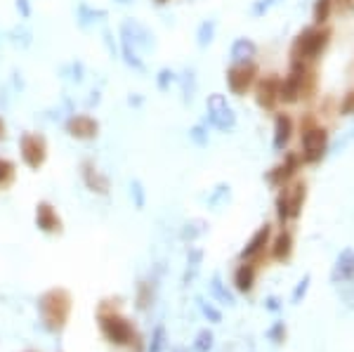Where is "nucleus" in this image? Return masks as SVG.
<instances>
[{
    "label": "nucleus",
    "instance_id": "nucleus-1",
    "mask_svg": "<svg viewBox=\"0 0 354 352\" xmlns=\"http://www.w3.org/2000/svg\"><path fill=\"white\" fill-rule=\"evenodd\" d=\"M97 327L102 338L114 348L123 350H140L142 348V335L137 331L135 322L123 315L118 305V298H107L97 305Z\"/></svg>",
    "mask_w": 354,
    "mask_h": 352
},
{
    "label": "nucleus",
    "instance_id": "nucleus-2",
    "mask_svg": "<svg viewBox=\"0 0 354 352\" xmlns=\"http://www.w3.org/2000/svg\"><path fill=\"white\" fill-rule=\"evenodd\" d=\"M156 50V36L149 29L147 24H142L140 19H123L118 26V52L123 64L137 74H145L147 62L142 57V52Z\"/></svg>",
    "mask_w": 354,
    "mask_h": 352
},
{
    "label": "nucleus",
    "instance_id": "nucleus-3",
    "mask_svg": "<svg viewBox=\"0 0 354 352\" xmlns=\"http://www.w3.org/2000/svg\"><path fill=\"white\" fill-rule=\"evenodd\" d=\"M74 312V296L64 286H52L38 296V315L41 324L50 333H62Z\"/></svg>",
    "mask_w": 354,
    "mask_h": 352
},
{
    "label": "nucleus",
    "instance_id": "nucleus-4",
    "mask_svg": "<svg viewBox=\"0 0 354 352\" xmlns=\"http://www.w3.org/2000/svg\"><path fill=\"white\" fill-rule=\"evenodd\" d=\"M331 38H333V29H329V26H307V29H302L291 43V62L314 64L317 59H322L326 48L331 45Z\"/></svg>",
    "mask_w": 354,
    "mask_h": 352
},
{
    "label": "nucleus",
    "instance_id": "nucleus-5",
    "mask_svg": "<svg viewBox=\"0 0 354 352\" xmlns=\"http://www.w3.org/2000/svg\"><path fill=\"white\" fill-rule=\"evenodd\" d=\"M307 201V183L305 180H293V183L284 185L279 189L274 199V211L276 220H279L281 227H286L293 220H298L302 216V208Z\"/></svg>",
    "mask_w": 354,
    "mask_h": 352
},
{
    "label": "nucleus",
    "instance_id": "nucleus-6",
    "mask_svg": "<svg viewBox=\"0 0 354 352\" xmlns=\"http://www.w3.org/2000/svg\"><path fill=\"white\" fill-rule=\"evenodd\" d=\"M331 133L322 123L312 125L305 133H300V158L305 166H317L326 158L331 149Z\"/></svg>",
    "mask_w": 354,
    "mask_h": 352
},
{
    "label": "nucleus",
    "instance_id": "nucleus-7",
    "mask_svg": "<svg viewBox=\"0 0 354 352\" xmlns=\"http://www.w3.org/2000/svg\"><path fill=\"white\" fill-rule=\"evenodd\" d=\"M203 121L218 133H231L239 123L234 107L227 102V95H222V92H210L206 97V118Z\"/></svg>",
    "mask_w": 354,
    "mask_h": 352
},
{
    "label": "nucleus",
    "instance_id": "nucleus-8",
    "mask_svg": "<svg viewBox=\"0 0 354 352\" xmlns=\"http://www.w3.org/2000/svg\"><path fill=\"white\" fill-rule=\"evenodd\" d=\"M48 156H50V147L45 135L33 133V130H24L19 135V158L26 168L38 173L48 163Z\"/></svg>",
    "mask_w": 354,
    "mask_h": 352
},
{
    "label": "nucleus",
    "instance_id": "nucleus-9",
    "mask_svg": "<svg viewBox=\"0 0 354 352\" xmlns=\"http://www.w3.org/2000/svg\"><path fill=\"white\" fill-rule=\"evenodd\" d=\"M260 79V69L256 62H246V64H229L225 71V83L229 95L234 97H246L253 90L256 81Z\"/></svg>",
    "mask_w": 354,
    "mask_h": 352
},
{
    "label": "nucleus",
    "instance_id": "nucleus-10",
    "mask_svg": "<svg viewBox=\"0 0 354 352\" xmlns=\"http://www.w3.org/2000/svg\"><path fill=\"white\" fill-rule=\"evenodd\" d=\"M62 128L64 133L71 137V140H79V142H95L99 137V121L92 116V114H69L64 121H62Z\"/></svg>",
    "mask_w": 354,
    "mask_h": 352
},
{
    "label": "nucleus",
    "instance_id": "nucleus-11",
    "mask_svg": "<svg viewBox=\"0 0 354 352\" xmlns=\"http://www.w3.org/2000/svg\"><path fill=\"white\" fill-rule=\"evenodd\" d=\"M309 64H302V62H291V69L289 74L281 79V87H279V102L284 104H298L302 97V81H305V74H307Z\"/></svg>",
    "mask_w": 354,
    "mask_h": 352
},
{
    "label": "nucleus",
    "instance_id": "nucleus-12",
    "mask_svg": "<svg viewBox=\"0 0 354 352\" xmlns=\"http://www.w3.org/2000/svg\"><path fill=\"white\" fill-rule=\"evenodd\" d=\"M79 170H81V183L90 194H95V196L112 194V180H109V175L104 173L92 158H83Z\"/></svg>",
    "mask_w": 354,
    "mask_h": 352
},
{
    "label": "nucleus",
    "instance_id": "nucleus-13",
    "mask_svg": "<svg viewBox=\"0 0 354 352\" xmlns=\"http://www.w3.org/2000/svg\"><path fill=\"white\" fill-rule=\"evenodd\" d=\"M279 87H281V76L279 74H267L260 76L253 85V97H256V104L264 112H276L279 107Z\"/></svg>",
    "mask_w": 354,
    "mask_h": 352
},
{
    "label": "nucleus",
    "instance_id": "nucleus-14",
    "mask_svg": "<svg viewBox=\"0 0 354 352\" xmlns=\"http://www.w3.org/2000/svg\"><path fill=\"white\" fill-rule=\"evenodd\" d=\"M300 166H302L300 154L286 152V154H284V161L276 163V166H274L272 170H267V173H264V183L272 187V189H281L284 185L293 183V178L298 175V170H300Z\"/></svg>",
    "mask_w": 354,
    "mask_h": 352
},
{
    "label": "nucleus",
    "instance_id": "nucleus-15",
    "mask_svg": "<svg viewBox=\"0 0 354 352\" xmlns=\"http://www.w3.org/2000/svg\"><path fill=\"white\" fill-rule=\"evenodd\" d=\"M33 222H36L38 232L48 234V236H62L64 234V220H62V216H59L57 206L45 201V199L36 203Z\"/></svg>",
    "mask_w": 354,
    "mask_h": 352
},
{
    "label": "nucleus",
    "instance_id": "nucleus-16",
    "mask_svg": "<svg viewBox=\"0 0 354 352\" xmlns=\"http://www.w3.org/2000/svg\"><path fill=\"white\" fill-rule=\"evenodd\" d=\"M272 244V225L269 222H262L256 232L251 234V239L246 241V246L241 249L239 253V260H253V262H260L264 256V251L269 249Z\"/></svg>",
    "mask_w": 354,
    "mask_h": 352
},
{
    "label": "nucleus",
    "instance_id": "nucleus-17",
    "mask_svg": "<svg viewBox=\"0 0 354 352\" xmlns=\"http://www.w3.org/2000/svg\"><path fill=\"white\" fill-rule=\"evenodd\" d=\"M293 133H295V121L291 114L286 112H276L274 114V128H272V149L276 154H284L289 149Z\"/></svg>",
    "mask_w": 354,
    "mask_h": 352
},
{
    "label": "nucleus",
    "instance_id": "nucleus-18",
    "mask_svg": "<svg viewBox=\"0 0 354 352\" xmlns=\"http://www.w3.org/2000/svg\"><path fill=\"white\" fill-rule=\"evenodd\" d=\"M331 284L340 286V284H350L354 282V249H342L335 258L333 267H331Z\"/></svg>",
    "mask_w": 354,
    "mask_h": 352
},
{
    "label": "nucleus",
    "instance_id": "nucleus-19",
    "mask_svg": "<svg viewBox=\"0 0 354 352\" xmlns=\"http://www.w3.org/2000/svg\"><path fill=\"white\" fill-rule=\"evenodd\" d=\"M76 26H79L81 31H90L95 29L97 24H104V21L109 19V12L104 8H92L90 3H85V0H81L79 5H76Z\"/></svg>",
    "mask_w": 354,
    "mask_h": 352
},
{
    "label": "nucleus",
    "instance_id": "nucleus-20",
    "mask_svg": "<svg viewBox=\"0 0 354 352\" xmlns=\"http://www.w3.org/2000/svg\"><path fill=\"white\" fill-rule=\"evenodd\" d=\"M258 265L260 262L253 260H241L234 269V277H231V284L239 293H251L258 284Z\"/></svg>",
    "mask_w": 354,
    "mask_h": 352
},
{
    "label": "nucleus",
    "instance_id": "nucleus-21",
    "mask_svg": "<svg viewBox=\"0 0 354 352\" xmlns=\"http://www.w3.org/2000/svg\"><path fill=\"white\" fill-rule=\"evenodd\" d=\"M258 57V43L248 36H239L229 48V59L231 64H246V62H256Z\"/></svg>",
    "mask_w": 354,
    "mask_h": 352
},
{
    "label": "nucleus",
    "instance_id": "nucleus-22",
    "mask_svg": "<svg viewBox=\"0 0 354 352\" xmlns=\"http://www.w3.org/2000/svg\"><path fill=\"white\" fill-rule=\"evenodd\" d=\"M177 85H180V97H182V104L189 107V104L196 100V92H198V76H196V69L194 67H187L177 74Z\"/></svg>",
    "mask_w": 354,
    "mask_h": 352
},
{
    "label": "nucleus",
    "instance_id": "nucleus-23",
    "mask_svg": "<svg viewBox=\"0 0 354 352\" xmlns=\"http://www.w3.org/2000/svg\"><path fill=\"white\" fill-rule=\"evenodd\" d=\"M293 246H295V241H293V232L291 229H281L279 234L272 236L269 253H272V258L276 262H289L291 256H293Z\"/></svg>",
    "mask_w": 354,
    "mask_h": 352
},
{
    "label": "nucleus",
    "instance_id": "nucleus-24",
    "mask_svg": "<svg viewBox=\"0 0 354 352\" xmlns=\"http://www.w3.org/2000/svg\"><path fill=\"white\" fill-rule=\"evenodd\" d=\"M208 291H210V298H213L215 302H220V305H227V307H234V305H236L234 293H231V291L227 289V284L222 282V277H220V272H215L213 277H210V282H208Z\"/></svg>",
    "mask_w": 354,
    "mask_h": 352
},
{
    "label": "nucleus",
    "instance_id": "nucleus-25",
    "mask_svg": "<svg viewBox=\"0 0 354 352\" xmlns=\"http://www.w3.org/2000/svg\"><path fill=\"white\" fill-rule=\"evenodd\" d=\"M154 298H156V284L154 279H140L137 282V296H135V305L137 310H149L154 305Z\"/></svg>",
    "mask_w": 354,
    "mask_h": 352
},
{
    "label": "nucleus",
    "instance_id": "nucleus-26",
    "mask_svg": "<svg viewBox=\"0 0 354 352\" xmlns=\"http://www.w3.org/2000/svg\"><path fill=\"white\" fill-rule=\"evenodd\" d=\"M208 232V222L206 220H201V218H191V220H187L185 225H182V229H180V239L185 241V244H194L196 239H201L203 234Z\"/></svg>",
    "mask_w": 354,
    "mask_h": 352
},
{
    "label": "nucleus",
    "instance_id": "nucleus-27",
    "mask_svg": "<svg viewBox=\"0 0 354 352\" xmlns=\"http://www.w3.org/2000/svg\"><path fill=\"white\" fill-rule=\"evenodd\" d=\"M229 201H231V185L229 183H218L213 189H210V194L206 199L210 211H220V208H225Z\"/></svg>",
    "mask_w": 354,
    "mask_h": 352
},
{
    "label": "nucleus",
    "instance_id": "nucleus-28",
    "mask_svg": "<svg viewBox=\"0 0 354 352\" xmlns=\"http://www.w3.org/2000/svg\"><path fill=\"white\" fill-rule=\"evenodd\" d=\"M215 36H218V21H215V19H203L201 24L196 26V45H198V50H206V48L213 45Z\"/></svg>",
    "mask_w": 354,
    "mask_h": 352
},
{
    "label": "nucleus",
    "instance_id": "nucleus-29",
    "mask_svg": "<svg viewBox=\"0 0 354 352\" xmlns=\"http://www.w3.org/2000/svg\"><path fill=\"white\" fill-rule=\"evenodd\" d=\"M201 262H203V249H196V246H189L187 251V269H185V284H191L194 279L201 272Z\"/></svg>",
    "mask_w": 354,
    "mask_h": 352
},
{
    "label": "nucleus",
    "instance_id": "nucleus-30",
    "mask_svg": "<svg viewBox=\"0 0 354 352\" xmlns=\"http://www.w3.org/2000/svg\"><path fill=\"white\" fill-rule=\"evenodd\" d=\"M5 38H8L10 45L19 48V50H26V48H31V43H33V34H31V29H26L24 24H17V26H12V29H10L8 34H5Z\"/></svg>",
    "mask_w": 354,
    "mask_h": 352
},
{
    "label": "nucleus",
    "instance_id": "nucleus-31",
    "mask_svg": "<svg viewBox=\"0 0 354 352\" xmlns=\"http://www.w3.org/2000/svg\"><path fill=\"white\" fill-rule=\"evenodd\" d=\"M333 0H314V8H312V21L314 26H326L329 19L333 17Z\"/></svg>",
    "mask_w": 354,
    "mask_h": 352
},
{
    "label": "nucleus",
    "instance_id": "nucleus-32",
    "mask_svg": "<svg viewBox=\"0 0 354 352\" xmlns=\"http://www.w3.org/2000/svg\"><path fill=\"white\" fill-rule=\"evenodd\" d=\"M17 183V163L8 156H0V191L10 189Z\"/></svg>",
    "mask_w": 354,
    "mask_h": 352
},
{
    "label": "nucleus",
    "instance_id": "nucleus-33",
    "mask_svg": "<svg viewBox=\"0 0 354 352\" xmlns=\"http://www.w3.org/2000/svg\"><path fill=\"white\" fill-rule=\"evenodd\" d=\"M189 142L194 147H198V149H206L210 145V125L206 121H198V123H194L189 128Z\"/></svg>",
    "mask_w": 354,
    "mask_h": 352
},
{
    "label": "nucleus",
    "instance_id": "nucleus-34",
    "mask_svg": "<svg viewBox=\"0 0 354 352\" xmlns=\"http://www.w3.org/2000/svg\"><path fill=\"white\" fill-rule=\"evenodd\" d=\"M59 74H62L66 81H71L74 85H81L83 81H85V64H83L81 59H71L69 64H64V67L59 69Z\"/></svg>",
    "mask_w": 354,
    "mask_h": 352
},
{
    "label": "nucleus",
    "instance_id": "nucleus-35",
    "mask_svg": "<svg viewBox=\"0 0 354 352\" xmlns=\"http://www.w3.org/2000/svg\"><path fill=\"white\" fill-rule=\"evenodd\" d=\"M165 348H168V333H165L163 324H156L152 331V338H149L147 352H165Z\"/></svg>",
    "mask_w": 354,
    "mask_h": 352
},
{
    "label": "nucleus",
    "instance_id": "nucleus-36",
    "mask_svg": "<svg viewBox=\"0 0 354 352\" xmlns=\"http://www.w3.org/2000/svg\"><path fill=\"white\" fill-rule=\"evenodd\" d=\"M156 90L158 92H168L170 87H173L177 83V71L170 69V67H161L156 71Z\"/></svg>",
    "mask_w": 354,
    "mask_h": 352
},
{
    "label": "nucleus",
    "instance_id": "nucleus-37",
    "mask_svg": "<svg viewBox=\"0 0 354 352\" xmlns=\"http://www.w3.org/2000/svg\"><path fill=\"white\" fill-rule=\"evenodd\" d=\"M130 201L137 211H145L147 208V189H145V183L142 180H130Z\"/></svg>",
    "mask_w": 354,
    "mask_h": 352
},
{
    "label": "nucleus",
    "instance_id": "nucleus-38",
    "mask_svg": "<svg viewBox=\"0 0 354 352\" xmlns=\"http://www.w3.org/2000/svg\"><path fill=\"white\" fill-rule=\"evenodd\" d=\"M213 345H215V333L210 331V329H201V331L196 333V338H194L191 350L194 352H210Z\"/></svg>",
    "mask_w": 354,
    "mask_h": 352
},
{
    "label": "nucleus",
    "instance_id": "nucleus-39",
    "mask_svg": "<svg viewBox=\"0 0 354 352\" xmlns=\"http://www.w3.org/2000/svg\"><path fill=\"white\" fill-rule=\"evenodd\" d=\"M314 97H317V71L309 67L307 74H305V81H302V97L300 100L312 102Z\"/></svg>",
    "mask_w": 354,
    "mask_h": 352
},
{
    "label": "nucleus",
    "instance_id": "nucleus-40",
    "mask_svg": "<svg viewBox=\"0 0 354 352\" xmlns=\"http://www.w3.org/2000/svg\"><path fill=\"white\" fill-rule=\"evenodd\" d=\"M284 3V0H253V5H251V14L256 19H262L264 14H269L272 10H276L279 5Z\"/></svg>",
    "mask_w": 354,
    "mask_h": 352
},
{
    "label": "nucleus",
    "instance_id": "nucleus-41",
    "mask_svg": "<svg viewBox=\"0 0 354 352\" xmlns=\"http://www.w3.org/2000/svg\"><path fill=\"white\" fill-rule=\"evenodd\" d=\"M309 286H312V274H305V277H302L300 282L295 284V289H293V293H291V305H300V302L307 298Z\"/></svg>",
    "mask_w": 354,
    "mask_h": 352
},
{
    "label": "nucleus",
    "instance_id": "nucleus-42",
    "mask_svg": "<svg viewBox=\"0 0 354 352\" xmlns=\"http://www.w3.org/2000/svg\"><path fill=\"white\" fill-rule=\"evenodd\" d=\"M196 302H198V310H201V315L206 317L208 322H213V324L222 322V312H220L213 302H208L206 298H196Z\"/></svg>",
    "mask_w": 354,
    "mask_h": 352
},
{
    "label": "nucleus",
    "instance_id": "nucleus-43",
    "mask_svg": "<svg viewBox=\"0 0 354 352\" xmlns=\"http://www.w3.org/2000/svg\"><path fill=\"white\" fill-rule=\"evenodd\" d=\"M286 335H289V329H286V322H274L272 327L267 329V340H272V345H284Z\"/></svg>",
    "mask_w": 354,
    "mask_h": 352
},
{
    "label": "nucleus",
    "instance_id": "nucleus-44",
    "mask_svg": "<svg viewBox=\"0 0 354 352\" xmlns=\"http://www.w3.org/2000/svg\"><path fill=\"white\" fill-rule=\"evenodd\" d=\"M338 116H354V85L342 95V100L338 102Z\"/></svg>",
    "mask_w": 354,
    "mask_h": 352
},
{
    "label": "nucleus",
    "instance_id": "nucleus-45",
    "mask_svg": "<svg viewBox=\"0 0 354 352\" xmlns=\"http://www.w3.org/2000/svg\"><path fill=\"white\" fill-rule=\"evenodd\" d=\"M102 43H104V48H107V52H109V57H121V52H118V43L114 41V31L109 29V26H104L102 29Z\"/></svg>",
    "mask_w": 354,
    "mask_h": 352
},
{
    "label": "nucleus",
    "instance_id": "nucleus-46",
    "mask_svg": "<svg viewBox=\"0 0 354 352\" xmlns=\"http://www.w3.org/2000/svg\"><path fill=\"white\" fill-rule=\"evenodd\" d=\"M333 10L340 17H352L354 14V0H333Z\"/></svg>",
    "mask_w": 354,
    "mask_h": 352
},
{
    "label": "nucleus",
    "instance_id": "nucleus-47",
    "mask_svg": "<svg viewBox=\"0 0 354 352\" xmlns=\"http://www.w3.org/2000/svg\"><path fill=\"white\" fill-rule=\"evenodd\" d=\"M10 87H12V92H17V95H21V92L26 90L24 74H21L19 69H12V81H10Z\"/></svg>",
    "mask_w": 354,
    "mask_h": 352
},
{
    "label": "nucleus",
    "instance_id": "nucleus-48",
    "mask_svg": "<svg viewBox=\"0 0 354 352\" xmlns=\"http://www.w3.org/2000/svg\"><path fill=\"white\" fill-rule=\"evenodd\" d=\"M14 10H17V14H19V19H31V14H33L31 0H14Z\"/></svg>",
    "mask_w": 354,
    "mask_h": 352
},
{
    "label": "nucleus",
    "instance_id": "nucleus-49",
    "mask_svg": "<svg viewBox=\"0 0 354 352\" xmlns=\"http://www.w3.org/2000/svg\"><path fill=\"white\" fill-rule=\"evenodd\" d=\"M317 123H319L317 114H312V112L302 114V116H300V133H305V130H309L312 125H317Z\"/></svg>",
    "mask_w": 354,
    "mask_h": 352
},
{
    "label": "nucleus",
    "instance_id": "nucleus-50",
    "mask_svg": "<svg viewBox=\"0 0 354 352\" xmlns=\"http://www.w3.org/2000/svg\"><path fill=\"white\" fill-rule=\"evenodd\" d=\"M281 307H284V302H281L279 296H267L264 298V310L267 312H281Z\"/></svg>",
    "mask_w": 354,
    "mask_h": 352
},
{
    "label": "nucleus",
    "instance_id": "nucleus-51",
    "mask_svg": "<svg viewBox=\"0 0 354 352\" xmlns=\"http://www.w3.org/2000/svg\"><path fill=\"white\" fill-rule=\"evenodd\" d=\"M125 102H128L130 109H142L145 107V95H140V92H130Z\"/></svg>",
    "mask_w": 354,
    "mask_h": 352
},
{
    "label": "nucleus",
    "instance_id": "nucleus-52",
    "mask_svg": "<svg viewBox=\"0 0 354 352\" xmlns=\"http://www.w3.org/2000/svg\"><path fill=\"white\" fill-rule=\"evenodd\" d=\"M99 102H102V90H99V87H92V90H90V97H87V102H85V107H87V109L99 107Z\"/></svg>",
    "mask_w": 354,
    "mask_h": 352
},
{
    "label": "nucleus",
    "instance_id": "nucleus-53",
    "mask_svg": "<svg viewBox=\"0 0 354 352\" xmlns=\"http://www.w3.org/2000/svg\"><path fill=\"white\" fill-rule=\"evenodd\" d=\"M10 92H12V87L10 85L0 87V112H5V109L10 107Z\"/></svg>",
    "mask_w": 354,
    "mask_h": 352
},
{
    "label": "nucleus",
    "instance_id": "nucleus-54",
    "mask_svg": "<svg viewBox=\"0 0 354 352\" xmlns=\"http://www.w3.org/2000/svg\"><path fill=\"white\" fill-rule=\"evenodd\" d=\"M8 121H5V116L3 114H0V145H3V142H8Z\"/></svg>",
    "mask_w": 354,
    "mask_h": 352
},
{
    "label": "nucleus",
    "instance_id": "nucleus-55",
    "mask_svg": "<svg viewBox=\"0 0 354 352\" xmlns=\"http://www.w3.org/2000/svg\"><path fill=\"white\" fill-rule=\"evenodd\" d=\"M154 5H156V8H165V5L170 3V0H152Z\"/></svg>",
    "mask_w": 354,
    "mask_h": 352
},
{
    "label": "nucleus",
    "instance_id": "nucleus-56",
    "mask_svg": "<svg viewBox=\"0 0 354 352\" xmlns=\"http://www.w3.org/2000/svg\"><path fill=\"white\" fill-rule=\"evenodd\" d=\"M114 3H118V5H123V8H125V5H132L135 0H114Z\"/></svg>",
    "mask_w": 354,
    "mask_h": 352
},
{
    "label": "nucleus",
    "instance_id": "nucleus-57",
    "mask_svg": "<svg viewBox=\"0 0 354 352\" xmlns=\"http://www.w3.org/2000/svg\"><path fill=\"white\" fill-rule=\"evenodd\" d=\"M175 352H185V350H175Z\"/></svg>",
    "mask_w": 354,
    "mask_h": 352
}]
</instances>
